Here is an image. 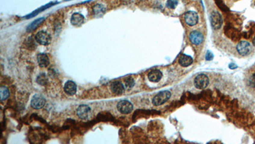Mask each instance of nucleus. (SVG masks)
Returning <instances> with one entry per match:
<instances>
[{
  "label": "nucleus",
  "instance_id": "1",
  "mask_svg": "<svg viewBox=\"0 0 255 144\" xmlns=\"http://www.w3.org/2000/svg\"><path fill=\"white\" fill-rule=\"evenodd\" d=\"M171 97V93L165 90L158 93L154 96V98L153 99V103L154 106H160L166 103Z\"/></svg>",
  "mask_w": 255,
  "mask_h": 144
},
{
  "label": "nucleus",
  "instance_id": "10",
  "mask_svg": "<svg viewBox=\"0 0 255 144\" xmlns=\"http://www.w3.org/2000/svg\"><path fill=\"white\" fill-rule=\"evenodd\" d=\"M91 109L87 105H80L78 108L77 110V113L78 116L80 117V119H87L89 116V114L90 113Z\"/></svg>",
  "mask_w": 255,
  "mask_h": 144
},
{
  "label": "nucleus",
  "instance_id": "9",
  "mask_svg": "<svg viewBox=\"0 0 255 144\" xmlns=\"http://www.w3.org/2000/svg\"><path fill=\"white\" fill-rule=\"evenodd\" d=\"M189 40L192 44L194 45H199L204 40L203 35L198 31H193L189 35Z\"/></svg>",
  "mask_w": 255,
  "mask_h": 144
},
{
  "label": "nucleus",
  "instance_id": "19",
  "mask_svg": "<svg viewBox=\"0 0 255 144\" xmlns=\"http://www.w3.org/2000/svg\"><path fill=\"white\" fill-rule=\"evenodd\" d=\"M9 96V90L5 87H2L0 88V98L1 100L3 101L8 98Z\"/></svg>",
  "mask_w": 255,
  "mask_h": 144
},
{
  "label": "nucleus",
  "instance_id": "14",
  "mask_svg": "<svg viewBox=\"0 0 255 144\" xmlns=\"http://www.w3.org/2000/svg\"><path fill=\"white\" fill-rule=\"evenodd\" d=\"M163 76V74L160 70H153L151 71L148 74V78L149 81L152 82H160Z\"/></svg>",
  "mask_w": 255,
  "mask_h": 144
},
{
  "label": "nucleus",
  "instance_id": "18",
  "mask_svg": "<svg viewBox=\"0 0 255 144\" xmlns=\"http://www.w3.org/2000/svg\"><path fill=\"white\" fill-rule=\"evenodd\" d=\"M44 19H45L44 18H41L37 19L36 20L34 21L33 22L28 26V28H27V31H28V32H31V31H33V30H35L38 27V26H39L43 22V21H44Z\"/></svg>",
  "mask_w": 255,
  "mask_h": 144
},
{
  "label": "nucleus",
  "instance_id": "7",
  "mask_svg": "<svg viewBox=\"0 0 255 144\" xmlns=\"http://www.w3.org/2000/svg\"><path fill=\"white\" fill-rule=\"evenodd\" d=\"M133 104L129 101L126 100L121 101L117 104L118 110L124 114H129L133 110Z\"/></svg>",
  "mask_w": 255,
  "mask_h": 144
},
{
  "label": "nucleus",
  "instance_id": "22",
  "mask_svg": "<svg viewBox=\"0 0 255 144\" xmlns=\"http://www.w3.org/2000/svg\"><path fill=\"white\" fill-rule=\"evenodd\" d=\"M125 85L128 88H132L135 85V81L132 78H128L125 79Z\"/></svg>",
  "mask_w": 255,
  "mask_h": 144
},
{
  "label": "nucleus",
  "instance_id": "8",
  "mask_svg": "<svg viewBox=\"0 0 255 144\" xmlns=\"http://www.w3.org/2000/svg\"><path fill=\"white\" fill-rule=\"evenodd\" d=\"M184 20L189 26H194L198 23V14L193 11H188L184 15Z\"/></svg>",
  "mask_w": 255,
  "mask_h": 144
},
{
  "label": "nucleus",
  "instance_id": "11",
  "mask_svg": "<svg viewBox=\"0 0 255 144\" xmlns=\"http://www.w3.org/2000/svg\"><path fill=\"white\" fill-rule=\"evenodd\" d=\"M110 88L112 92L117 95H121L124 92V85L121 82L119 81L112 82L110 85Z\"/></svg>",
  "mask_w": 255,
  "mask_h": 144
},
{
  "label": "nucleus",
  "instance_id": "23",
  "mask_svg": "<svg viewBox=\"0 0 255 144\" xmlns=\"http://www.w3.org/2000/svg\"><path fill=\"white\" fill-rule=\"evenodd\" d=\"M249 85L251 87H255V72L253 74L248 80Z\"/></svg>",
  "mask_w": 255,
  "mask_h": 144
},
{
  "label": "nucleus",
  "instance_id": "3",
  "mask_svg": "<svg viewBox=\"0 0 255 144\" xmlns=\"http://www.w3.org/2000/svg\"><path fill=\"white\" fill-rule=\"evenodd\" d=\"M36 41L41 45L47 46L51 42V37L50 35L45 31H41L37 33L35 36Z\"/></svg>",
  "mask_w": 255,
  "mask_h": 144
},
{
  "label": "nucleus",
  "instance_id": "20",
  "mask_svg": "<svg viewBox=\"0 0 255 144\" xmlns=\"http://www.w3.org/2000/svg\"><path fill=\"white\" fill-rule=\"evenodd\" d=\"M179 3V0H168L166 6L169 9H175Z\"/></svg>",
  "mask_w": 255,
  "mask_h": 144
},
{
  "label": "nucleus",
  "instance_id": "25",
  "mask_svg": "<svg viewBox=\"0 0 255 144\" xmlns=\"http://www.w3.org/2000/svg\"><path fill=\"white\" fill-rule=\"evenodd\" d=\"M253 44L254 46L255 47V37H254V39H253Z\"/></svg>",
  "mask_w": 255,
  "mask_h": 144
},
{
  "label": "nucleus",
  "instance_id": "13",
  "mask_svg": "<svg viewBox=\"0 0 255 144\" xmlns=\"http://www.w3.org/2000/svg\"><path fill=\"white\" fill-rule=\"evenodd\" d=\"M37 60L39 65L41 67H46L50 63V60L48 58V56L44 53H40V54L38 55Z\"/></svg>",
  "mask_w": 255,
  "mask_h": 144
},
{
  "label": "nucleus",
  "instance_id": "2",
  "mask_svg": "<svg viewBox=\"0 0 255 144\" xmlns=\"http://www.w3.org/2000/svg\"><path fill=\"white\" fill-rule=\"evenodd\" d=\"M209 79L207 75L201 74L198 75L194 79V86L198 89H204L208 86Z\"/></svg>",
  "mask_w": 255,
  "mask_h": 144
},
{
  "label": "nucleus",
  "instance_id": "17",
  "mask_svg": "<svg viewBox=\"0 0 255 144\" xmlns=\"http://www.w3.org/2000/svg\"><path fill=\"white\" fill-rule=\"evenodd\" d=\"M93 12L96 17H101L106 11V8L101 4H96L93 7Z\"/></svg>",
  "mask_w": 255,
  "mask_h": 144
},
{
  "label": "nucleus",
  "instance_id": "24",
  "mask_svg": "<svg viewBox=\"0 0 255 144\" xmlns=\"http://www.w3.org/2000/svg\"><path fill=\"white\" fill-rule=\"evenodd\" d=\"M213 57H214V55H213V53H211L210 51H208L207 53V54H206L205 59L207 60H213Z\"/></svg>",
  "mask_w": 255,
  "mask_h": 144
},
{
  "label": "nucleus",
  "instance_id": "4",
  "mask_svg": "<svg viewBox=\"0 0 255 144\" xmlns=\"http://www.w3.org/2000/svg\"><path fill=\"white\" fill-rule=\"evenodd\" d=\"M237 50L238 53L242 56H246L251 51V44L247 41L242 40L237 45Z\"/></svg>",
  "mask_w": 255,
  "mask_h": 144
},
{
  "label": "nucleus",
  "instance_id": "6",
  "mask_svg": "<svg viewBox=\"0 0 255 144\" xmlns=\"http://www.w3.org/2000/svg\"><path fill=\"white\" fill-rule=\"evenodd\" d=\"M46 101L43 96L36 94L33 96L31 101V105L33 108L39 110L44 106Z\"/></svg>",
  "mask_w": 255,
  "mask_h": 144
},
{
  "label": "nucleus",
  "instance_id": "15",
  "mask_svg": "<svg viewBox=\"0 0 255 144\" xmlns=\"http://www.w3.org/2000/svg\"><path fill=\"white\" fill-rule=\"evenodd\" d=\"M84 16L79 13H74L71 18V23L75 26H80L84 23Z\"/></svg>",
  "mask_w": 255,
  "mask_h": 144
},
{
  "label": "nucleus",
  "instance_id": "12",
  "mask_svg": "<svg viewBox=\"0 0 255 144\" xmlns=\"http://www.w3.org/2000/svg\"><path fill=\"white\" fill-rule=\"evenodd\" d=\"M64 91L68 95H73L77 92V85L72 81H68L64 85Z\"/></svg>",
  "mask_w": 255,
  "mask_h": 144
},
{
  "label": "nucleus",
  "instance_id": "5",
  "mask_svg": "<svg viewBox=\"0 0 255 144\" xmlns=\"http://www.w3.org/2000/svg\"><path fill=\"white\" fill-rule=\"evenodd\" d=\"M210 23L214 30H218L221 27L223 23L221 14L217 11H214L210 15Z\"/></svg>",
  "mask_w": 255,
  "mask_h": 144
},
{
  "label": "nucleus",
  "instance_id": "21",
  "mask_svg": "<svg viewBox=\"0 0 255 144\" xmlns=\"http://www.w3.org/2000/svg\"><path fill=\"white\" fill-rule=\"evenodd\" d=\"M36 81L38 82V83L42 85H44L47 83V78L45 76V74H41L40 76H38Z\"/></svg>",
  "mask_w": 255,
  "mask_h": 144
},
{
  "label": "nucleus",
  "instance_id": "16",
  "mask_svg": "<svg viewBox=\"0 0 255 144\" xmlns=\"http://www.w3.org/2000/svg\"><path fill=\"white\" fill-rule=\"evenodd\" d=\"M193 58L191 56L186 55H182L179 59V63L182 67H188L190 66L193 63Z\"/></svg>",
  "mask_w": 255,
  "mask_h": 144
}]
</instances>
